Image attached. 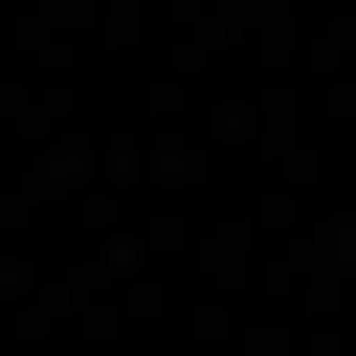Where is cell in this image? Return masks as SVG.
Wrapping results in <instances>:
<instances>
[]
</instances>
